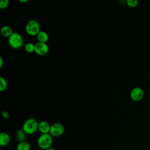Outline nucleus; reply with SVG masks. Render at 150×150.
<instances>
[{
  "label": "nucleus",
  "mask_w": 150,
  "mask_h": 150,
  "mask_svg": "<svg viewBox=\"0 0 150 150\" xmlns=\"http://www.w3.org/2000/svg\"><path fill=\"white\" fill-rule=\"evenodd\" d=\"M53 141V137L50 134H42L37 140V144L40 149L46 150L51 148Z\"/></svg>",
  "instance_id": "obj_1"
},
{
  "label": "nucleus",
  "mask_w": 150,
  "mask_h": 150,
  "mask_svg": "<svg viewBox=\"0 0 150 150\" xmlns=\"http://www.w3.org/2000/svg\"><path fill=\"white\" fill-rule=\"evenodd\" d=\"M38 127L39 122L38 121L33 118H30L24 122L22 129L26 134L32 135L38 131Z\"/></svg>",
  "instance_id": "obj_2"
},
{
  "label": "nucleus",
  "mask_w": 150,
  "mask_h": 150,
  "mask_svg": "<svg viewBox=\"0 0 150 150\" xmlns=\"http://www.w3.org/2000/svg\"><path fill=\"white\" fill-rule=\"evenodd\" d=\"M23 39L18 32H13L8 38V43L9 46L14 49H18L22 47L23 45Z\"/></svg>",
  "instance_id": "obj_3"
},
{
  "label": "nucleus",
  "mask_w": 150,
  "mask_h": 150,
  "mask_svg": "<svg viewBox=\"0 0 150 150\" xmlns=\"http://www.w3.org/2000/svg\"><path fill=\"white\" fill-rule=\"evenodd\" d=\"M25 31L30 36H37L40 31L39 22L34 19L30 20L26 24Z\"/></svg>",
  "instance_id": "obj_4"
},
{
  "label": "nucleus",
  "mask_w": 150,
  "mask_h": 150,
  "mask_svg": "<svg viewBox=\"0 0 150 150\" xmlns=\"http://www.w3.org/2000/svg\"><path fill=\"white\" fill-rule=\"evenodd\" d=\"M64 131V127L61 123L56 122L53 124L50 127L49 134L54 137L61 136Z\"/></svg>",
  "instance_id": "obj_5"
},
{
  "label": "nucleus",
  "mask_w": 150,
  "mask_h": 150,
  "mask_svg": "<svg viewBox=\"0 0 150 150\" xmlns=\"http://www.w3.org/2000/svg\"><path fill=\"white\" fill-rule=\"evenodd\" d=\"M144 95V93L143 90L138 87H136L133 88L130 91V98L131 100L135 101H140L143 98Z\"/></svg>",
  "instance_id": "obj_6"
},
{
  "label": "nucleus",
  "mask_w": 150,
  "mask_h": 150,
  "mask_svg": "<svg viewBox=\"0 0 150 150\" xmlns=\"http://www.w3.org/2000/svg\"><path fill=\"white\" fill-rule=\"evenodd\" d=\"M35 52L39 56H45L49 52V47L46 43L37 42L35 46Z\"/></svg>",
  "instance_id": "obj_7"
},
{
  "label": "nucleus",
  "mask_w": 150,
  "mask_h": 150,
  "mask_svg": "<svg viewBox=\"0 0 150 150\" xmlns=\"http://www.w3.org/2000/svg\"><path fill=\"white\" fill-rule=\"evenodd\" d=\"M51 125L46 121H42L39 122L38 130L42 134H49Z\"/></svg>",
  "instance_id": "obj_8"
},
{
  "label": "nucleus",
  "mask_w": 150,
  "mask_h": 150,
  "mask_svg": "<svg viewBox=\"0 0 150 150\" xmlns=\"http://www.w3.org/2000/svg\"><path fill=\"white\" fill-rule=\"evenodd\" d=\"M10 136L6 132H1L0 134V145L6 146L10 142Z\"/></svg>",
  "instance_id": "obj_9"
},
{
  "label": "nucleus",
  "mask_w": 150,
  "mask_h": 150,
  "mask_svg": "<svg viewBox=\"0 0 150 150\" xmlns=\"http://www.w3.org/2000/svg\"><path fill=\"white\" fill-rule=\"evenodd\" d=\"M0 32H1V34L3 36L8 37V38L13 33L11 27L9 26H7V25L2 26L1 28Z\"/></svg>",
  "instance_id": "obj_10"
},
{
  "label": "nucleus",
  "mask_w": 150,
  "mask_h": 150,
  "mask_svg": "<svg viewBox=\"0 0 150 150\" xmlns=\"http://www.w3.org/2000/svg\"><path fill=\"white\" fill-rule=\"evenodd\" d=\"M37 39L39 42L46 43L49 39V35L46 32L40 30L37 35Z\"/></svg>",
  "instance_id": "obj_11"
},
{
  "label": "nucleus",
  "mask_w": 150,
  "mask_h": 150,
  "mask_svg": "<svg viewBox=\"0 0 150 150\" xmlns=\"http://www.w3.org/2000/svg\"><path fill=\"white\" fill-rule=\"evenodd\" d=\"M26 137V134L23 130V129H20L16 132V140L19 142L25 141Z\"/></svg>",
  "instance_id": "obj_12"
},
{
  "label": "nucleus",
  "mask_w": 150,
  "mask_h": 150,
  "mask_svg": "<svg viewBox=\"0 0 150 150\" xmlns=\"http://www.w3.org/2000/svg\"><path fill=\"white\" fill-rule=\"evenodd\" d=\"M30 144L26 141H23L19 142L16 147L17 150H30Z\"/></svg>",
  "instance_id": "obj_13"
},
{
  "label": "nucleus",
  "mask_w": 150,
  "mask_h": 150,
  "mask_svg": "<svg viewBox=\"0 0 150 150\" xmlns=\"http://www.w3.org/2000/svg\"><path fill=\"white\" fill-rule=\"evenodd\" d=\"M35 44L32 43H28L25 46V50L27 53H31L35 52Z\"/></svg>",
  "instance_id": "obj_14"
},
{
  "label": "nucleus",
  "mask_w": 150,
  "mask_h": 150,
  "mask_svg": "<svg viewBox=\"0 0 150 150\" xmlns=\"http://www.w3.org/2000/svg\"><path fill=\"white\" fill-rule=\"evenodd\" d=\"M7 82L5 78L1 77H0V91L2 92L5 91L7 88Z\"/></svg>",
  "instance_id": "obj_15"
},
{
  "label": "nucleus",
  "mask_w": 150,
  "mask_h": 150,
  "mask_svg": "<svg viewBox=\"0 0 150 150\" xmlns=\"http://www.w3.org/2000/svg\"><path fill=\"white\" fill-rule=\"evenodd\" d=\"M126 3L128 6L131 8H134L137 6L138 1L137 0H127Z\"/></svg>",
  "instance_id": "obj_16"
},
{
  "label": "nucleus",
  "mask_w": 150,
  "mask_h": 150,
  "mask_svg": "<svg viewBox=\"0 0 150 150\" xmlns=\"http://www.w3.org/2000/svg\"><path fill=\"white\" fill-rule=\"evenodd\" d=\"M9 5L8 0H2L0 1V9H6Z\"/></svg>",
  "instance_id": "obj_17"
},
{
  "label": "nucleus",
  "mask_w": 150,
  "mask_h": 150,
  "mask_svg": "<svg viewBox=\"0 0 150 150\" xmlns=\"http://www.w3.org/2000/svg\"><path fill=\"white\" fill-rule=\"evenodd\" d=\"M1 114H2V117H3L4 118H6V119H9V117H10L9 114H8V112H6V111H2L1 112Z\"/></svg>",
  "instance_id": "obj_18"
},
{
  "label": "nucleus",
  "mask_w": 150,
  "mask_h": 150,
  "mask_svg": "<svg viewBox=\"0 0 150 150\" xmlns=\"http://www.w3.org/2000/svg\"><path fill=\"white\" fill-rule=\"evenodd\" d=\"M3 64H4V60H3L2 57L1 56V57H0V67H1V68L2 67Z\"/></svg>",
  "instance_id": "obj_19"
},
{
  "label": "nucleus",
  "mask_w": 150,
  "mask_h": 150,
  "mask_svg": "<svg viewBox=\"0 0 150 150\" xmlns=\"http://www.w3.org/2000/svg\"><path fill=\"white\" fill-rule=\"evenodd\" d=\"M19 1L22 3H26V2H28V0H19Z\"/></svg>",
  "instance_id": "obj_20"
},
{
  "label": "nucleus",
  "mask_w": 150,
  "mask_h": 150,
  "mask_svg": "<svg viewBox=\"0 0 150 150\" xmlns=\"http://www.w3.org/2000/svg\"><path fill=\"white\" fill-rule=\"evenodd\" d=\"M46 150H56V149H54V148H49V149H47Z\"/></svg>",
  "instance_id": "obj_21"
}]
</instances>
